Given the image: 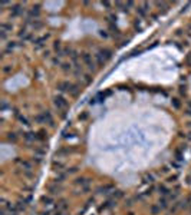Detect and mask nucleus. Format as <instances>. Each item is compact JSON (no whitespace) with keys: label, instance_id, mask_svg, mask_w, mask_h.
I'll return each instance as SVG.
<instances>
[{"label":"nucleus","instance_id":"obj_31","mask_svg":"<svg viewBox=\"0 0 191 215\" xmlns=\"http://www.w3.org/2000/svg\"><path fill=\"white\" fill-rule=\"evenodd\" d=\"M16 208H17L19 211H25V210H26V201H23V202L19 201V202L16 204Z\"/></svg>","mask_w":191,"mask_h":215},{"label":"nucleus","instance_id":"obj_11","mask_svg":"<svg viewBox=\"0 0 191 215\" xmlns=\"http://www.w3.org/2000/svg\"><path fill=\"white\" fill-rule=\"evenodd\" d=\"M95 62H96V65H98V66H104V65L106 63V59L102 56V53H101V52H98V53L95 55Z\"/></svg>","mask_w":191,"mask_h":215},{"label":"nucleus","instance_id":"obj_32","mask_svg":"<svg viewBox=\"0 0 191 215\" xmlns=\"http://www.w3.org/2000/svg\"><path fill=\"white\" fill-rule=\"evenodd\" d=\"M42 26H43V23H42V22H39V20H35V22H32V27H33L35 30L40 29Z\"/></svg>","mask_w":191,"mask_h":215},{"label":"nucleus","instance_id":"obj_27","mask_svg":"<svg viewBox=\"0 0 191 215\" xmlns=\"http://www.w3.org/2000/svg\"><path fill=\"white\" fill-rule=\"evenodd\" d=\"M158 191H159V194H161V197H168L170 195V189L167 188V186H164V185H161L159 188H158Z\"/></svg>","mask_w":191,"mask_h":215},{"label":"nucleus","instance_id":"obj_16","mask_svg":"<svg viewBox=\"0 0 191 215\" xmlns=\"http://www.w3.org/2000/svg\"><path fill=\"white\" fill-rule=\"evenodd\" d=\"M99 52L102 53V56H104L106 60H109V59L112 57V50H111V49H108V47H104V49H101Z\"/></svg>","mask_w":191,"mask_h":215},{"label":"nucleus","instance_id":"obj_59","mask_svg":"<svg viewBox=\"0 0 191 215\" xmlns=\"http://www.w3.org/2000/svg\"><path fill=\"white\" fill-rule=\"evenodd\" d=\"M40 215H50V211H45V212H42Z\"/></svg>","mask_w":191,"mask_h":215},{"label":"nucleus","instance_id":"obj_61","mask_svg":"<svg viewBox=\"0 0 191 215\" xmlns=\"http://www.w3.org/2000/svg\"><path fill=\"white\" fill-rule=\"evenodd\" d=\"M188 126H190V128H191V122H190V124H188Z\"/></svg>","mask_w":191,"mask_h":215},{"label":"nucleus","instance_id":"obj_22","mask_svg":"<svg viewBox=\"0 0 191 215\" xmlns=\"http://www.w3.org/2000/svg\"><path fill=\"white\" fill-rule=\"evenodd\" d=\"M46 138H47V132H46L45 129L38 130V133H36V139H39V141H45Z\"/></svg>","mask_w":191,"mask_h":215},{"label":"nucleus","instance_id":"obj_60","mask_svg":"<svg viewBox=\"0 0 191 215\" xmlns=\"http://www.w3.org/2000/svg\"><path fill=\"white\" fill-rule=\"evenodd\" d=\"M126 215H135V214H134V212H128Z\"/></svg>","mask_w":191,"mask_h":215},{"label":"nucleus","instance_id":"obj_39","mask_svg":"<svg viewBox=\"0 0 191 215\" xmlns=\"http://www.w3.org/2000/svg\"><path fill=\"white\" fill-rule=\"evenodd\" d=\"M35 122H38V124H45V118H43V115H36Z\"/></svg>","mask_w":191,"mask_h":215},{"label":"nucleus","instance_id":"obj_5","mask_svg":"<svg viewBox=\"0 0 191 215\" xmlns=\"http://www.w3.org/2000/svg\"><path fill=\"white\" fill-rule=\"evenodd\" d=\"M89 182H91V179L89 178H86V176H80V178H76L75 181H74V185H78V186H89Z\"/></svg>","mask_w":191,"mask_h":215},{"label":"nucleus","instance_id":"obj_49","mask_svg":"<svg viewBox=\"0 0 191 215\" xmlns=\"http://www.w3.org/2000/svg\"><path fill=\"white\" fill-rule=\"evenodd\" d=\"M6 38H7V35H6V32H3V30H0V39H1V40H6Z\"/></svg>","mask_w":191,"mask_h":215},{"label":"nucleus","instance_id":"obj_54","mask_svg":"<svg viewBox=\"0 0 191 215\" xmlns=\"http://www.w3.org/2000/svg\"><path fill=\"white\" fill-rule=\"evenodd\" d=\"M175 179H177V175H174V176H170V178H168V182H174Z\"/></svg>","mask_w":191,"mask_h":215},{"label":"nucleus","instance_id":"obj_19","mask_svg":"<svg viewBox=\"0 0 191 215\" xmlns=\"http://www.w3.org/2000/svg\"><path fill=\"white\" fill-rule=\"evenodd\" d=\"M168 197H161V199H159V202H158V205L161 207V210H165V208H168Z\"/></svg>","mask_w":191,"mask_h":215},{"label":"nucleus","instance_id":"obj_7","mask_svg":"<svg viewBox=\"0 0 191 215\" xmlns=\"http://www.w3.org/2000/svg\"><path fill=\"white\" fill-rule=\"evenodd\" d=\"M47 191H49V194H50V195H58V194H60V192H62V186H60V185H58V184L55 182L53 185H49V186H47Z\"/></svg>","mask_w":191,"mask_h":215},{"label":"nucleus","instance_id":"obj_20","mask_svg":"<svg viewBox=\"0 0 191 215\" xmlns=\"http://www.w3.org/2000/svg\"><path fill=\"white\" fill-rule=\"evenodd\" d=\"M22 12H23L22 6H20V4H16V6L12 9V16H13V17H16V16H19Z\"/></svg>","mask_w":191,"mask_h":215},{"label":"nucleus","instance_id":"obj_21","mask_svg":"<svg viewBox=\"0 0 191 215\" xmlns=\"http://www.w3.org/2000/svg\"><path fill=\"white\" fill-rule=\"evenodd\" d=\"M23 138H25V141L32 142V141L36 139V133H33V132H26V133H23Z\"/></svg>","mask_w":191,"mask_h":215},{"label":"nucleus","instance_id":"obj_26","mask_svg":"<svg viewBox=\"0 0 191 215\" xmlns=\"http://www.w3.org/2000/svg\"><path fill=\"white\" fill-rule=\"evenodd\" d=\"M0 29H1L3 32H6V33H7V32H12L13 25H12V23H1V25H0Z\"/></svg>","mask_w":191,"mask_h":215},{"label":"nucleus","instance_id":"obj_42","mask_svg":"<svg viewBox=\"0 0 191 215\" xmlns=\"http://www.w3.org/2000/svg\"><path fill=\"white\" fill-rule=\"evenodd\" d=\"M134 27H135L137 30H139V32L142 30V26H141V23H139V20H137V22L134 23Z\"/></svg>","mask_w":191,"mask_h":215},{"label":"nucleus","instance_id":"obj_10","mask_svg":"<svg viewBox=\"0 0 191 215\" xmlns=\"http://www.w3.org/2000/svg\"><path fill=\"white\" fill-rule=\"evenodd\" d=\"M42 115H43V118H45V124H47L49 126H53V125H55V124H53L52 113H50L49 111H45V112H42Z\"/></svg>","mask_w":191,"mask_h":215},{"label":"nucleus","instance_id":"obj_1","mask_svg":"<svg viewBox=\"0 0 191 215\" xmlns=\"http://www.w3.org/2000/svg\"><path fill=\"white\" fill-rule=\"evenodd\" d=\"M53 105L58 111L62 112V116H65V111L68 109V100L62 96V95H58L53 98Z\"/></svg>","mask_w":191,"mask_h":215},{"label":"nucleus","instance_id":"obj_34","mask_svg":"<svg viewBox=\"0 0 191 215\" xmlns=\"http://www.w3.org/2000/svg\"><path fill=\"white\" fill-rule=\"evenodd\" d=\"M178 208H180V204H178V202H175V204L172 205V208L170 210V214H171V215H174L175 212H177V211H178Z\"/></svg>","mask_w":191,"mask_h":215},{"label":"nucleus","instance_id":"obj_46","mask_svg":"<svg viewBox=\"0 0 191 215\" xmlns=\"http://www.w3.org/2000/svg\"><path fill=\"white\" fill-rule=\"evenodd\" d=\"M83 78H85V83H86V85H89V83L92 82V78H91L89 75H85Z\"/></svg>","mask_w":191,"mask_h":215},{"label":"nucleus","instance_id":"obj_12","mask_svg":"<svg viewBox=\"0 0 191 215\" xmlns=\"http://www.w3.org/2000/svg\"><path fill=\"white\" fill-rule=\"evenodd\" d=\"M52 169L55 172H62L65 169V164L63 162H58V161H53L52 164Z\"/></svg>","mask_w":191,"mask_h":215},{"label":"nucleus","instance_id":"obj_40","mask_svg":"<svg viewBox=\"0 0 191 215\" xmlns=\"http://www.w3.org/2000/svg\"><path fill=\"white\" fill-rule=\"evenodd\" d=\"M16 46H17V44H16V42H9V43H7V46H6V49H9V50H13Z\"/></svg>","mask_w":191,"mask_h":215},{"label":"nucleus","instance_id":"obj_18","mask_svg":"<svg viewBox=\"0 0 191 215\" xmlns=\"http://www.w3.org/2000/svg\"><path fill=\"white\" fill-rule=\"evenodd\" d=\"M6 139H7V142L14 143V142H17V135H16L14 132H9V133L6 135Z\"/></svg>","mask_w":191,"mask_h":215},{"label":"nucleus","instance_id":"obj_55","mask_svg":"<svg viewBox=\"0 0 191 215\" xmlns=\"http://www.w3.org/2000/svg\"><path fill=\"white\" fill-rule=\"evenodd\" d=\"M59 63H60V60H59L58 57H55V59H53V65H59Z\"/></svg>","mask_w":191,"mask_h":215},{"label":"nucleus","instance_id":"obj_44","mask_svg":"<svg viewBox=\"0 0 191 215\" xmlns=\"http://www.w3.org/2000/svg\"><path fill=\"white\" fill-rule=\"evenodd\" d=\"M137 198H131V199H128L126 202H125V207H132L134 205V201H135Z\"/></svg>","mask_w":191,"mask_h":215},{"label":"nucleus","instance_id":"obj_41","mask_svg":"<svg viewBox=\"0 0 191 215\" xmlns=\"http://www.w3.org/2000/svg\"><path fill=\"white\" fill-rule=\"evenodd\" d=\"M186 112H187V115L191 116V100L187 102V106H186Z\"/></svg>","mask_w":191,"mask_h":215},{"label":"nucleus","instance_id":"obj_9","mask_svg":"<svg viewBox=\"0 0 191 215\" xmlns=\"http://www.w3.org/2000/svg\"><path fill=\"white\" fill-rule=\"evenodd\" d=\"M71 86H72L71 82L63 81V82H59V83H58V90H60V92H69Z\"/></svg>","mask_w":191,"mask_h":215},{"label":"nucleus","instance_id":"obj_6","mask_svg":"<svg viewBox=\"0 0 191 215\" xmlns=\"http://www.w3.org/2000/svg\"><path fill=\"white\" fill-rule=\"evenodd\" d=\"M115 205H116V199L111 198V199L105 201V202H104V205H101V207L98 208V211H99V212H101V211H105V210H108V208H112V207H115Z\"/></svg>","mask_w":191,"mask_h":215},{"label":"nucleus","instance_id":"obj_51","mask_svg":"<svg viewBox=\"0 0 191 215\" xmlns=\"http://www.w3.org/2000/svg\"><path fill=\"white\" fill-rule=\"evenodd\" d=\"M71 57H72L74 60H76V59H78V52H76V50H74V52H72V55H71Z\"/></svg>","mask_w":191,"mask_h":215},{"label":"nucleus","instance_id":"obj_25","mask_svg":"<svg viewBox=\"0 0 191 215\" xmlns=\"http://www.w3.org/2000/svg\"><path fill=\"white\" fill-rule=\"evenodd\" d=\"M109 30H111V33H112L114 36H116V38H118V36H121V32H119V29L116 27V25H115V23H111V25H109Z\"/></svg>","mask_w":191,"mask_h":215},{"label":"nucleus","instance_id":"obj_53","mask_svg":"<svg viewBox=\"0 0 191 215\" xmlns=\"http://www.w3.org/2000/svg\"><path fill=\"white\" fill-rule=\"evenodd\" d=\"M6 108H7V102H6V100H3V103H1V111H4Z\"/></svg>","mask_w":191,"mask_h":215},{"label":"nucleus","instance_id":"obj_56","mask_svg":"<svg viewBox=\"0 0 191 215\" xmlns=\"http://www.w3.org/2000/svg\"><path fill=\"white\" fill-rule=\"evenodd\" d=\"M55 215H66V214H65V211H56Z\"/></svg>","mask_w":191,"mask_h":215},{"label":"nucleus","instance_id":"obj_30","mask_svg":"<svg viewBox=\"0 0 191 215\" xmlns=\"http://www.w3.org/2000/svg\"><path fill=\"white\" fill-rule=\"evenodd\" d=\"M171 105H172V108H174V109H180V108H181V102H180L177 98H172Z\"/></svg>","mask_w":191,"mask_h":215},{"label":"nucleus","instance_id":"obj_57","mask_svg":"<svg viewBox=\"0 0 191 215\" xmlns=\"http://www.w3.org/2000/svg\"><path fill=\"white\" fill-rule=\"evenodd\" d=\"M43 57H49V50H45L43 52Z\"/></svg>","mask_w":191,"mask_h":215},{"label":"nucleus","instance_id":"obj_4","mask_svg":"<svg viewBox=\"0 0 191 215\" xmlns=\"http://www.w3.org/2000/svg\"><path fill=\"white\" fill-rule=\"evenodd\" d=\"M16 164H20V167H22L23 171H26V172L32 171V162H30V161H25V159L17 158V159H16Z\"/></svg>","mask_w":191,"mask_h":215},{"label":"nucleus","instance_id":"obj_48","mask_svg":"<svg viewBox=\"0 0 191 215\" xmlns=\"http://www.w3.org/2000/svg\"><path fill=\"white\" fill-rule=\"evenodd\" d=\"M138 13H139V16H145V9L144 7H138Z\"/></svg>","mask_w":191,"mask_h":215},{"label":"nucleus","instance_id":"obj_45","mask_svg":"<svg viewBox=\"0 0 191 215\" xmlns=\"http://www.w3.org/2000/svg\"><path fill=\"white\" fill-rule=\"evenodd\" d=\"M76 172H78V167H74V168L68 169V171H66V173H68V175H71V173H76Z\"/></svg>","mask_w":191,"mask_h":215},{"label":"nucleus","instance_id":"obj_33","mask_svg":"<svg viewBox=\"0 0 191 215\" xmlns=\"http://www.w3.org/2000/svg\"><path fill=\"white\" fill-rule=\"evenodd\" d=\"M106 20H108V23H109V25H111V23H115V22H116V16H115L114 13H111V14H108Z\"/></svg>","mask_w":191,"mask_h":215},{"label":"nucleus","instance_id":"obj_15","mask_svg":"<svg viewBox=\"0 0 191 215\" xmlns=\"http://www.w3.org/2000/svg\"><path fill=\"white\" fill-rule=\"evenodd\" d=\"M40 202H42L43 205H52V204H55L52 195H43V197L40 198Z\"/></svg>","mask_w":191,"mask_h":215},{"label":"nucleus","instance_id":"obj_28","mask_svg":"<svg viewBox=\"0 0 191 215\" xmlns=\"http://www.w3.org/2000/svg\"><path fill=\"white\" fill-rule=\"evenodd\" d=\"M17 121L22 124V125H25V126H29L30 124H29V121H27V118L26 116H23V115H19L17 113Z\"/></svg>","mask_w":191,"mask_h":215},{"label":"nucleus","instance_id":"obj_23","mask_svg":"<svg viewBox=\"0 0 191 215\" xmlns=\"http://www.w3.org/2000/svg\"><path fill=\"white\" fill-rule=\"evenodd\" d=\"M79 92H80V89H79V86L78 85H74L72 83V86H71V89H69V93L74 96V98H76L78 95H79Z\"/></svg>","mask_w":191,"mask_h":215},{"label":"nucleus","instance_id":"obj_35","mask_svg":"<svg viewBox=\"0 0 191 215\" xmlns=\"http://www.w3.org/2000/svg\"><path fill=\"white\" fill-rule=\"evenodd\" d=\"M72 69V65L71 63H62V70L63 72H69Z\"/></svg>","mask_w":191,"mask_h":215},{"label":"nucleus","instance_id":"obj_2","mask_svg":"<svg viewBox=\"0 0 191 215\" xmlns=\"http://www.w3.org/2000/svg\"><path fill=\"white\" fill-rule=\"evenodd\" d=\"M82 60H83V63L86 65V68L89 69V70H95L96 69V62L93 60V57H92V55L91 53H83L82 55Z\"/></svg>","mask_w":191,"mask_h":215},{"label":"nucleus","instance_id":"obj_36","mask_svg":"<svg viewBox=\"0 0 191 215\" xmlns=\"http://www.w3.org/2000/svg\"><path fill=\"white\" fill-rule=\"evenodd\" d=\"M13 70V66L12 65H4L3 66V73H10Z\"/></svg>","mask_w":191,"mask_h":215},{"label":"nucleus","instance_id":"obj_50","mask_svg":"<svg viewBox=\"0 0 191 215\" xmlns=\"http://www.w3.org/2000/svg\"><path fill=\"white\" fill-rule=\"evenodd\" d=\"M101 4H102L104 7H106V9H109V7H111V3H109V1H101Z\"/></svg>","mask_w":191,"mask_h":215},{"label":"nucleus","instance_id":"obj_29","mask_svg":"<svg viewBox=\"0 0 191 215\" xmlns=\"http://www.w3.org/2000/svg\"><path fill=\"white\" fill-rule=\"evenodd\" d=\"M66 175H68V173L58 172V175H56V178H55V182H56V184H58V182H59V184H60V182H63V181H65V178H66Z\"/></svg>","mask_w":191,"mask_h":215},{"label":"nucleus","instance_id":"obj_38","mask_svg":"<svg viewBox=\"0 0 191 215\" xmlns=\"http://www.w3.org/2000/svg\"><path fill=\"white\" fill-rule=\"evenodd\" d=\"M122 197H124V192H122V191H116V192H114V197H112V198L118 201V199L122 198Z\"/></svg>","mask_w":191,"mask_h":215},{"label":"nucleus","instance_id":"obj_24","mask_svg":"<svg viewBox=\"0 0 191 215\" xmlns=\"http://www.w3.org/2000/svg\"><path fill=\"white\" fill-rule=\"evenodd\" d=\"M155 181V175L154 173H145L144 175V182L145 184H154Z\"/></svg>","mask_w":191,"mask_h":215},{"label":"nucleus","instance_id":"obj_8","mask_svg":"<svg viewBox=\"0 0 191 215\" xmlns=\"http://www.w3.org/2000/svg\"><path fill=\"white\" fill-rule=\"evenodd\" d=\"M68 207H69L68 199H59V201L56 202V211H66Z\"/></svg>","mask_w":191,"mask_h":215},{"label":"nucleus","instance_id":"obj_37","mask_svg":"<svg viewBox=\"0 0 191 215\" xmlns=\"http://www.w3.org/2000/svg\"><path fill=\"white\" fill-rule=\"evenodd\" d=\"M88 116H89V115H88V112H83V113H80V115L78 116V119H79L80 122H83V121H86V119H88Z\"/></svg>","mask_w":191,"mask_h":215},{"label":"nucleus","instance_id":"obj_62","mask_svg":"<svg viewBox=\"0 0 191 215\" xmlns=\"http://www.w3.org/2000/svg\"><path fill=\"white\" fill-rule=\"evenodd\" d=\"M190 29H191V27H190Z\"/></svg>","mask_w":191,"mask_h":215},{"label":"nucleus","instance_id":"obj_52","mask_svg":"<svg viewBox=\"0 0 191 215\" xmlns=\"http://www.w3.org/2000/svg\"><path fill=\"white\" fill-rule=\"evenodd\" d=\"M180 93H181V95H186V93H187L186 87H183V86H181V87H180Z\"/></svg>","mask_w":191,"mask_h":215},{"label":"nucleus","instance_id":"obj_47","mask_svg":"<svg viewBox=\"0 0 191 215\" xmlns=\"http://www.w3.org/2000/svg\"><path fill=\"white\" fill-rule=\"evenodd\" d=\"M99 36H101V38H104V39H105V38H108L106 30H99Z\"/></svg>","mask_w":191,"mask_h":215},{"label":"nucleus","instance_id":"obj_3","mask_svg":"<svg viewBox=\"0 0 191 215\" xmlns=\"http://www.w3.org/2000/svg\"><path fill=\"white\" fill-rule=\"evenodd\" d=\"M96 192H98V194H105V195H108V194H111V192H115V186L112 184L101 185V186L96 188Z\"/></svg>","mask_w":191,"mask_h":215},{"label":"nucleus","instance_id":"obj_14","mask_svg":"<svg viewBox=\"0 0 191 215\" xmlns=\"http://www.w3.org/2000/svg\"><path fill=\"white\" fill-rule=\"evenodd\" d=\"M39 14H40V4H36V6H33V7L30 9L29 16H30V17H39Z\"/></svg>","mask_w":191,"mask_h":215},{"label":"nucleus","instance_id":"obj_17","mask_svg":"<svg viewBox=\"0 0 191 215\" xmlns=\"http://www.w3.org/2000/svg\"><path fill=\"white\" fill-rule=\"evenodd\" d=\"M150 214L151 215H159L161 214V207L158 204H154L150 207Z\"/></svg>","mask_w":191,"mask_h":215},{"label":"nucleus","instance_id":"obj_13","mask_svg":"<svg viewBox=\"0 0 191 215\" xmlns=\"http://www.w3.org/2000/svg\"><path fill=\"white\" fill-rule=\"evenodd\" d=\"M53 50H55L59 56H63V55H62L63 49H62V42H60V40H55V42H53Z\"/></svg>","mask_w":191,"mask_h":215},{"label":"nucleus","instance_id":"obj_43","mask_svg":"<svg viewBox=\"0 0 191 215\" xmlns=\"http://www.w3.org/2000/svg\"><path fill=\"white\" fill-rule=\"evenodd\" d=\"M175 159H177L178 162H181V161H183V155H181V152H180V151H177V152H175Z\"/></svg>","mask_w":191,"mask_h":215},{"label":"nucleus","instance_id":"obj_58","mask_svg":"<svg viewBox=\"0 0 191 215\" xmlns=\"http://www.w3.org/2000/svg\"><path fill=\"white\" fill-rule=\"evenodd\" d=\"M162 172L167 173V172H168V167H164V168H162Z\"/></svg>","mask_w":191,"mask_h":215}]
</instances>
